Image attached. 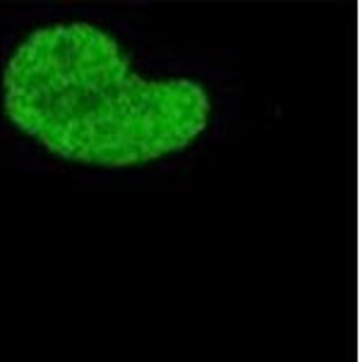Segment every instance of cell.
<instances>
[{
  "instance_id": "cell-1",
  "label": "cell",
  "mask_w": 360,
  "mask_h": 362,
  "mask_svg": "<svg viewBox=\"0 0 360 362\" xmlns=\"http://www.w3.org/2000/svg\"><path fill=\"white\" fill-rule=\"evenodd\" d=\"M17 127L70 161L135 165L204 132L209 96L192 79L142 77L113 36L87 22L36 29L3 75Z\"/></svg>"
}]
</instances>
